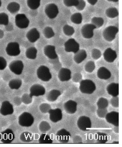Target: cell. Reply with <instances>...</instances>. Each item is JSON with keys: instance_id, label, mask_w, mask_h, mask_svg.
<instances>
[{"instance_id": "obj_1", "label": "cell", "mask_w": 122, "mask_h": 147, "mask_svg": "<svg viewBox=\"0 0 122 147\" xmlns=\"http://www.w3.org/2000/svg\"><path fill=\"white\" fill-rule=\"evenodd\" d=\"M96 88L95 84L91 80H83L80 82V90L81 92L84 94H92L95 91Z\"/></svg>"}, {"instance_id": "obj_2", "label": "cell", "mask_w": 122, "mask_h": 147, "mask_svg": "<svg viewBox=\"0 0 122 147\" xmlns=\"http://www.w3.org/2000/svg\"><path fill=\"white\" fill-rule=\"evenodd\" d=\"M118 32L119 29L115 26H109L106 28L103 31V37L107 41H113L115 38L116 35Z\"/></svg>"}, {"instance_id": "obj_3", "label": "cell", "mask_w": 122, "mask_h": 147, "mask_svg": "<svg viewBox=\"0 0 122 147\" xmlns=\"http://www.w3.org/2000/svg\"><path fill=\"white\" fill-rule=\"evenodd\" d=\"M34 122V118L32 115L27 112H24L19 117V123L23 127H28L31 126Z\"/></svg>"}, {"instance_id": "obj_4", "label": "cell", "mask_w": 122, "mask_h": 147, "mask_svg": "<svg viewBox=\"0 0 122 147\" xmlns=\"http://www.w3.org/2000/svg\"><path fill=\"white\" fill-rule=\"evenodd\" d=\"M37 75L39 79L43 81H48L51 79L52 75L48 67L41 65L37 70Z\"/></svg>"}, {"instance_id": "obj_5", "label": "cell", "mask_w": 122, "mask_h": 147, "mask_svg": "<svg viewBox=\"0 0 122 147\" xmlns=\"http://www.w3.org/2000/svg\"><path fill=\"white\" fill-rule=\"evenodd\" d=\"M7 55L11 56H18L21 53L20 45L16 42H11L7 45L5 49Z\"/></svg>"}, {"instance_id": "obj_6", "label": "cell", "mask_w": 122, "mask_h": 147, "mask_svg": "<svg viewBox=\"0 0 122 147\" xmlns=\"http://www.w3.org/2000/svg\"><path fill=\"white\" fill-rule=\"evenodd\" d=\"M15 23L16 25L19 28L25 29L28 27L30 21L25 14H18L15 17Z\"/></svg>"}, {"instance_id": "obj_7", "label": "cell", "mask_w": 122, "mask_h": 147, "mask_svg": "<svg viewBox=\"0 0 122 147\" xmlns=\"http://www.w3.org/2000/svg\"><path fill=\"white\" fill-rule=\"evenodd\" d=\"M65 50L68 52L76 53L80 49L79 44L75 39L70 38L64 44Z\"/></svg>"}, {"instance_id": "obj_8", "label": "cell", "mask_w": 122, "mask_h": 147, "mask_svg": "<svg viewBox=\"0 0 122 147\" xmlns=\"http://www.w3.org/2000/svg\"><path fill=\"white\" fill-rule=\"evenodd\" d=\"M96 28L95 26L92 24H86L81 29V34L85 38H91L94 35V30Z\"/></svg>"}, {"instance_id": "obj_9", "label": "cell", "mask_w": 122, "mask_h": 147, "mask_svg": "<svg viewBox=\"0 0 122 147\" xmlns=\"http://www.w3.org/2000/svg\"><path fill=\"white\" fill-rule=\"evenodd\" d=\"M77 124L78 128L83 131L89 130L91 127L90 119L87 116H82L80 117L78 119Z\"/></svg>"}, {"instance_id": "obj_10", "label": "cell", "mask_w": 122, "mask_h": 147, "mask_svg": "<svg viewBox=\"0 0 122 147\" xmlns=\"http://www.w3.org/2000/svg\"><path fill=\"white\" fill-rule=\"evenodd\" d=\"M45 13L49 18L53 19L56 18L59 14V8L55 4H49L46 6Z\"/></svg>"}, {"instance_id": "obj_11", "label": "cell", "mask_w": 122, "mask_h": 147, "mask_svg": "<svg viewBox=\"0 0 122 147\" xmlns=\"http://www.w3.org/2000/svg\"><path fill=\"white\" fill-rule=\"evenodd\" d=\"M15 139V136L13 131L7 129L0 134V140L4 144H10Z\"/></svg>"}, {"instance_id": "obj_12", "label": "cell", "mask_w": 122, "mask_h": 147, "mask_svg": "<svg viewBox=\"0 0 122 147\" xmlns=\"http://www.w3.org/2000/svg\"><path fill=\"white\" fill-rule=\"evenodd\" d=\"M9 68L10 70L16 75H20L24 70V64L22 61H14L10 64Z\"/></svg>"}, {"instance_id": "obj_13", "label": "cell", "mask_w": 122, "mask_h": 147, "mask_svg": "<svg viewBox=\"0 0 122 147\" xmlns=\"http://www.w3.org/2000/svg\"><path fill=\"white\" fill-rule=\"evenodd\" d=\"M56 136L57 140L61 143L65 144L69 142L71 134L66 129H62L58 131Z\"/></svg>"}, {"instance_id": "obj_14", "label": "cell", "mask_w": 122, "mask_h": 147, "mask_svg": "<svg viewBox=\"0 0 122 147\" xmlns=\"http://www.w3.org/2000/svg\"><path fill=\"white\" fill-rule=\"evenodd\" d=\"M30 95L31 96L38 97L44 95L46 90L43 86L39 84H35L30 88Z\"/></svg>"}, {"instance_id": "obj_15", "label": "cell", "mask_w": 122, "mask_h": 147, "mask_svg": "<svg viewBox=\"0 0 122 147\" xmlns=\"http://www.w3.org/2000/svg\"><path fill=\"white\" fill-rule=\"evenodd\" d=\"M49 113V119L53 123H57L61 120L62 118V111L60 109H51Z\"/></svg>"}, {"instance_id": "obj_16", "label": "cell", "mask_w": 122, "mask_h": 147, "mask_svg": "<svg viewBox=\"0 0 122 147\" xmlns=\"http://www.w3.org/2000/svg\"><path fill=\"white\" fill-rule=\"evenodd\" d=\"M104 59L106 61L109 63L114 62L117 57V52L111 48L106 49L103 54Z\"/></svg>"}, {"instance_id": "obj_17", "label": "cell", "mask_w": 122, "mask_h": 147, "mask_svg": "<svg viewBox=\"0 0 122 147\" xmlns=\"http://www.w3.org/2000/svg\"><path fill=\"white\" fill-rule=\"evenodd\" d=\"M14 112L13 106L8 101L3 102L0 109V113L3 115L7 116L13 114Z\"/></svg>"}, {"instance_id": "obj_18", "label": "cell", "mask_w": 122, "mask_h": 147, "mask_svg": "<svg viewBox=\"0 0 122 147\" xmlns=\"http://www.w3.org/2000/svg\"><path fill=\"white\" fill-rule=\"evenodd\" d=\"M106 120L109 123L115 126H119V113L118 112L112 111L107 113L105 116Z\"/></svg>"}, {"instance_id": "obj_19", "label": "cell", "mask_w": 122, "mask_h": 147, "mask_svg": "<svg viewBox=\"0 0 122 147\" xmlns=\"http://www.w3.org/2000/svg\"><path fill=\"white\" fill-rule=\"evenodd\" d=\"M44 53L47 57L51 59H55L58 58V55L56 51L55 47L49 45L45 47Z\"/></svg>"}, {"instance_id": "obj_20", "label": "cell", "mask_w": 122, "mask_h": 147, "mask_svg": "<svg viewBox=\"0 0 122 147\" xmlns=\"http://www.w3.org/2000/svg\"><path fill=\"white\" fill-rule=\"evenodd\" d=\"M58 78L62 82L69 81L71 78V72L70 70L67 68H61L58 74Z\"/></svg>"}, {"instance_id": "obj_21", "label": "cell", "mask_w": 122, "mask_h": 147, "mask_svg": "<svg viewBox=\"0 0 122 147\" xmlns=\"http://www.w3.org/2000/svg\"><path fill=\"white\" fill-rule=\"evenodd\" d=\"M40 32L37 28H33L28 32L26 37L28 40L31 43H34L40 38Z\"/></svg>"}, {"instance_id": "obj_22", "label": "cell", "mask_w": 122, "mask_h": 147, "mask_svg": "<svg viewBox=\"0 0 122 147\" xmlns=\"http://www.w3.org/2000/svg\"><path fill=\"white\" fill-rule=\"evenodd\" d=\"M64 107L66 113L69 114H73L77 110V103L73 100H69L65 103Z\"/></svg>"}, {"instance_id": "obj_23", "label": "cell", "mask_w": 122, "mask_h": 147, "mask_svg": "<svg viewBox=\"0 0 122 147\" xmlns=\"http://www.w3.org/2000/svg\"><path fill=\"white\" fill-rule=\"evenodd\" d=\"M97 75L100 79L107 80L111 78V74L107 68L102 67L99 68Z\"/></svg>"}, {"instance_id": "obj_24", "label": "cell", "mask_w": 122, "mask_h": 147, "mask_svg": "<svg viewBox=\"0 0 122 147\" xmlns=\"http://www.w3.org/2000/svg\"><path fill=\"white\" fill-rule=\"evenodd\" d=\"M87 54L86 51L84 49H80L75 53L74 60L75 63L80 64L83 61L86 59Z\"/></svg>"}, {"instance_id": "obj_25", "label": "cell", "mask_w": 122, "mask_h": 147, "mask_svg": "<svg viewBox=\"0 0 122 147\" xmlns=\"http://www.w3.org/2000/svg\"><path fill=\"white\" fill-rule=\"evenodd\" d=\"M107 92L113 97H117L119 94V84L113 83L107 87Z\"/></svg>"}, {"instance_id": "obj_26", "label": "cell", "mask_w": 122, "mask_h": 147, "mask_svg": "<svg viewBox=\"0 0 122 147\" xmlns=\"http://www.w3.org/2000/svg\"><path fill=\"white\" fill-rule=\"evenodd\" d=\"M61 94L59 90H52L47 94L46 98L49 101L54 102L57 100Z\"/></svg>"}, {"instance_id": "obj_27", "label": "cell", "mask_w": 122, "mask_h": 147, "mask_svg": "<svg viewBox=\"0 0 122 147\" xmlns=\"http://www.w3.org/2000/svg\"><path fill=\"white\" fill-rule=\"evenodd\" d=\"M37 50L34 47L29 48L26 52V57L31 59H35L37 57Z\"/></svg>"}, {"instance_id": "obj_28", "label": "cell", "mask_w": 122, "mask_h": 147, "mask_svg": "<svg viewBox=\"0 0 122 147\" xmlns=\"http://www.w3.org/2000/svg\"><path fill=\"white\" fill-rule=\"evenodd\" d=\"M7 9L10 13L14 14L19 11L20 5L18 3L16 2H11L8 4Z\"/></svg>"}, {"instance_id": "obj_29", "label": "cell", "mask_w": 122, "mask_h": 147, "mask_svg": "<svg viewBox=\"0 0 122 147\" xmlns=\"http://www.w3.org/2000/svg\"><path fill=\"white\" fill-rule=\"evenodd\" d=\"M106 14L109 18H114L118 16L119 12L117 8L115 7H111L106 10Z\"/></svg>"}, {"instance_id": "obj_30", "label": "cell", "mask_w": 122, "mask_h": 147, "mask_svg": "<svg viewBox=\"0 0 122 147\" xmlns=\"http://www.w3.org/2000/svg\"><path fill=\"white\" fill-rule=\"evenodd\" d=\"M20 139L22 142H29L33 140L32 134L28 132H24L21 134Z\"/></svg>"}, {"instance_id": "obj_31", "label": "cell", "mask_w": 122, "mask_h": 147, "mask_svg": "<svg viewBox=\"0 0 122 147\" xmlns=\"http://www.w3.org/2000/svg\"><path fill=\"white\" fill-rule=\"evenodd\" d=\"M22 84L21 80L15 79L11 80L9 83V86L11 89L18 90Z\"/></svg>"}, {"instance_id": "obj_32", "label": "cell", "mask_w": 122, "mask_h": 147, "mask_svg": "<svg viewBox=\"0 0 122 147\" xmlns=\"http://www.w3.org/2000/svg\"><path fill=\"white\" fill-rule=\"evenodd\" d=\"M71 20L75 24H81L82 22V16L80 13H76L72 14L71 17Z\"/></svg>"}, {"instance_id": "obj_33", "label": "cell", "mask_w": 122, "mask_h": 147, "mask_svg": "<svg viewBox=\"0 0 122 147\" xmlns=\"http://www.w3.org/2000/svg\"><path fill=\"white\" fill-rule=\"evenodd\" d=\"M27 4L30 9H37L40 6V0H27Z\"/></svg>"}, {"instance_id": "obj_34", "label": "cell", "mask_w": 122, "mask_h": 147, "mask_svg": "<svg viewBox=\"0 0 122 147\" xmlns=\"http://www.w3.org/2000/svg\"><path fill=\"white\" fill-rule=\"evenodd\" d=\"M104 20L102 17H94L91 20L92 24L95 26L96 28L101 27L104 24Z\"/></svg>"}, {"instance_id": "obj_35", "label": "cell", "mask_w": 122, "mask_h": 147, "mask_svg": "<svg viewBox=\"0 0 122 147\" xmlns=\"http://www.w3.org/2000/svg\"><path fill=\"white\" fill-rule=\"evenodd\" d=\"M96 139L100 144H104L107 141V137L104 133L98 132L95 135Z\"/></svg>"}, {"instance_id": "obj_36", "label": "cell", "mask_w": 122, "mask_h": 147, "mask_svg": "<svg viewBox=\"0 0 122 147\" xmlns=\"http://www.w3.org/2000/svg\"><path fill=\"white\" fill-rule=\"evenodd\" d=\"M43 34L45 37L47 39L52 38L55 35L53 29L50 27H47L43 30Z\"/></svg>"}, {"instance_id": "obj_37", "label": "cell", "mask_w": 122, "mask_h": 147, "mask_svg": "<svg viewBox=\"0 0 122 147\" xmlns=\"http://www.w3.org/2000/svg\"><path fill=\"white\" fill-rule=\"evenodd\" d=\"M40 144H52L53 141L49 135L45 134H42L39 140Z\"/></svg>"}, {"instance_id": "obj_38", "label": "cell", "mask_w": 122, "mask_h": 147, "mask_svg": "<svg viewBox=\"0 0 122 147\" xmlns=\"http://www.w3.org/2000/svg\"><path fill=\"white\" fill-rule=\"evenodd\" d=\"M63 31L66 35L69 36H72L75 32V29L72 26L66 25L63 27Z\"/></svg>"}, {"instance_id": "obj_39", "label": "cell", "mask_w": 122, "mask_h": 147, "mask_svg": "<svg viewBox=\"0 0 122 147\" xmlns=\"http://www.w3.org/2000/svg\"><path fill=\"white\" fill-rule=\"evenodd\" d=\"M97 104L98 108L106 109L108 106L109 102L106 99L101 97L98 100Z\"/></svg>"}, {"instance_id": "obj_40", "label": "cell", "mask_w": 122, "mask_h": 147, "mask_svg": "<svg viewBox=\"0 0 122 147\" xmlns=\"http://www.w3.org/2000/svg\"><path fill=\"white\" fill-rule=\"evenodd\" d=\"M50 125L48 122L45 121H42L39 125V129L42 132L44 133L51 129Z\"/></svg>"}, {"instance_id": "obj_41", "label": "cell", "mask_w": 122, "mask_h": 147, "mask_svg": "<svg viewBox=\"0 0 122 147\" xmlns=\"http://www.w3.org/2000/svg\"><path fill=\"white\" fill-rule=\"evenodd\" d=\"M9 22V17L7 14L4 13H0V24L7 26Z\"/></svg>"}, {"instance_id": "obj_42", "label": "cell", "mask_w": 122, "mask_h": 147, "mask_svg": "<svg viewBox=\"0 0 122 147\" xmlns=\"http://www.w3.org/2000/svg\"><path fill=\"white\" fill-rule=\"evenodd\" d=\"M95 68V62L91 61H90L87 62L85 66V70L88 73L92 72Z\"/></svg>"}, {"instance_id": "obj_43", "label": "cell", "mask_w": 122, "mask_h": 147, "mask_svg": "<svg viewBox=\"0 0 122 147\" xmlns=\"http://www.w3.org/2000/svg\"><path fill=\"white\" fill-rule=\"evenodd\" d=\"M21 100L24 104L26 105L30 104L32 101V97L31 96L30 94H25L22 96Z\"/></svg>"}, {"instance_id": "obj_44", "label": "cell", "mask_w": 122, "mask_h": 147, "mask_svg": "<svg viewBox=\"0 0 122 147\" xmlns=\"http://www.w3.org/2000/svg\"><path fill=\"white\" fill-rule=\"evenodd\" d=\"M64 4L67 7H75L78 5V0H63Z\"/></svg>"}, {"instance_id": "obj_45", "label": "cell", "mask_w": 122, "mask_h": 147, "mask_svg": "<svg viewBox=\"0 0 122 147\" xmlns=\"http://www.w3.org/2000/svg\"><path fill=\"white\" fill-rule=\"evenodd\" d=\"M51 106L49 104L46 103L40 105V109L42 112L43 113H49V110H51Z\"/></svg>"}, {"instance_id": "obj_46", "label": "cell", "mask_w": 122, "mask_h": 147, "mask_svg": "<svg viewBox=\"0 0 122 147\" xmlns=\"http://www.w3.org/2000/svg\"><path fill=\"white\" fill-rule=\"evenodd\" d=\"M101 56V52L98 49H92V56L93 59L97 60L99 59Z\"/></svg>"}, {"instance_id": "obj_47", "label": "cell", "mask_w": 122, "mask_h": 147, "mask_svg": "<svg viewBox=\"0 0 122 147\" xmlns=\"http://www.w3.org/2000/svg\"><path fill=\"white\" fill-rule=\"evenodd\" d=\"M97 113L98 117L101 118H104L105 117L106 115L107 114V110L106 108H98V110H97Z\"/></svg>"}, {"instance_id": "obj_48", "label": "cell", "mask_w": 122, "mask_h": 147, "mask_svg": "<svg viewBox=\"0 0 122 147\" xmlns=\"http://www.w3.org/2000/svg\"><path fill=\"white\" fill-rule=\"evenodd\" d=\"M78 5L75 7L79 11H82L85 8L86 4L84 0H78Z\"/></svg>"}, {"instance_id": "obj_49", "label": "cell", "mask_w": 122, "mask_h": 147, "mask_svg": "<svg viewBox=\"0 0 122 147\" xmlns=\"http://www.w3.org/2000/svg\"><path fill=\"white\" fill-rule=\"evenodd\" d=\"M7 66V61L2 57L0 56V70L5 69Z\"/></svg>"}, {"instance_id": "obj_50", "label": "cell", "mask_w": 122, "mask_h": 147, "mask_svg": "<svg viewBox=\"0 0 122 147\" xmlns=\"http://www.w3.org/2000/svg\"><path fill=\"white\" fill-rule=\"evenodd\" d=\"M111 104L113 107H118L119 106V99L118 97H113L111 100Z\"/></svg>"}, {"instance_id": "obj_51", "label": "cell", "mask_w": 122, "mask_h": 147, "mask_svg": "<svg viewBox=\"0 0 122 147\" xmlns=\"http://www.w3.org/2000/svg\"><path fill=\"white\" fill-rule=\"evenodd\" d=\"M82 76L80 74L76 73L74 75L73 77V81L75 82H78L81 81Z\"/></svg>"}, {"instance_id": "obj_52", "label": "cell", "mask_w": 122, "mask_h": 147, "mask_svg": "<svg viewBox=\"0 0 122 147\" xmlns=\"http://www.w3.org/2000/svg\"><path fill=\"white\" fill-rule=\"evenodd\" d=\"M87 1L91 5H94L98 2V0H87Z\"/></svg>"}, {"instance_id": "obj_53", "label": "cell", "mask_w": 122, "mask_h": 147, "mask_svg": "<svg viewBox=\"0 0 122 147\" xmlns=\"http://www.w3.org/2000/svg\"><path fill=\"white\" fill-rule=\"evenodd\" d=\"M109 1H111V2H117L119 0H107Z\"/></svg>"}, {"instance_id": "obj_54", "label": "cell", "mask_w": 122, "mask_h": 147, "mask_svg": "<svg viewBox=\"0 0 122 147\" xmlns=\"http://www.w3.org/2000/svg\"><path fill=\"white\" fill-rule=\"evenodd\" d=\"M1 0H0V7H1Z\"/></svg>"}]
</instances>
